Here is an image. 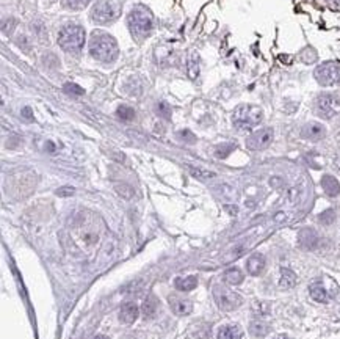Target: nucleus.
Instances as JSON below:
<instances>
[{"instance_id":"22","label":"nucleus","mask_w":340,"mask_h":339,"mask_svg":"<svg viewBox=\"0 0 340 339\" xmlns=\"http://www.w3.org/2000/svg\"><path fill=\"white\" fill-rule=\"evenodd\" d=\"M249 331L257 338H264L270 333V325L265 323L264 320H252L249 325Z\"/></svg>"},{"instance_id":"14","label":"nucleus","mask_w":340,"mask_h":339,"mask_svg":"<svg viewBox=\"0 0 340 339\" xmlns=\"http://www.w3.org/2000/svg\"><path fill=\"white\" fill-rule=\"evenodd\" d=\"M170 305L172 313L177 316H188L193 311V303L191 300H184V299H177V297H170Z\"/></svg>"},{"instance_id":"11","label":"nucleus","mask_w":340,"mask_h":339,"mask_svg":"<svg viewBox=\"0 0 340 339\" xmlns=\"http://www.w3.org/2000/svg\"><path fill=\"white\" fill-rule=\"evenodd\" d=\"M298 240H300L301 247H304L306 250H314L318 245V236L315 233V229L302 228L298 234Z\"/></svg>"},{"instance_id":"6","label":"nucleus","mask_w":340,"mask_h":339,"mask_svg":"<svg viewBox=\"0 0 340 339\" xmlns=\"http://www.w3.org/2000/svg\"><path fill=\"white\" fill-rule=\"evenodd\" d=\"M213 299L218 308L223 309V311H234V309L240 308L243 303L242 295H238L237 292L230 291L226 286L221 284L213 286Z\"/></svg>"},{"instance_id":"27","label":"nucleus","mask_w":340,"mask_h":339,"mask_svg":"<svg viewBox=\"0 0 340 339\" xmlns=\"http://www.w3.org/2000/svg\"><path fill=\"white\" fill-rule=\"evenodd\" d=\"M155 112H157L158 117H162V118H165V120H170V118H171V109H170V105L166 104V102H163V100L155 105Z\"/></svg>"},{"instance_id":"19","label":"nucleus","mask_w":340,"mask_h":339,"mask_svg":"<svg viewBox=\"0 0 340 339\" xmlns=\"http://www.w3.org/2000/svg\"><path fill=\"white\" fill-rule=\"evenodd\" d=\"M296 284V275L290 269H282L281 270V279H279V286L284 291L293 289Z\"/></svg>"},{"instance_id":"2","label":"nucleus","mask_w":340,"mask_h":339,"mask_svg":"<svg viewBox=\"0 0 340 339\" xmlns=\"http://www.w3.org/2000/svg\"><path fill=\"white\" fill-rule=\"evenodd\" d=\"M264 120V112L257 105L243 104L238 105L232 113L234 127L238 131H251L257 127Z\"/></svg>"},{"instance_id":"23","label":"nucleus","mask_w":340,"mask_h":339,"mask_svg":"<svg viewBox=\"0 0 340 339\" xmlns=\"http://www.w3.org/2000/svg\"><path fill=\"white\" fill-rule=\"evenodd\" d=\"M187 168H188V171L191 173V176L201 179V181H207V179H212V178L216 176L213 171L204 170V168H201V167H193V165H187Z\"/></svg>"},{"instance_id":"38","label":"nucleus","mask_w":340,"mask_h":339,"mask_svg":"<svg viewBox=\"0 0 340 339\" xmlns=\"http://www.w3.org/2000/svg\"><path fill=\"white\" fill-rule=\"evenodd\" d=\"M276 339H288V338H285V336H278Z\"/></svg>"},{"instance_id":"33","label":"nucleus","mask_w":340,"mask_h":339,"mask_svg":"<svg viewBox=\"0 0 340 339\" xmlns=\"http://www.w3.org/2000/svg\"><path fill=\"white\" fill-rule=\"evenodd\" d=\"M179 139L182 140V141H187V143H194L196 141V137H194L190 131H182V132H179Z\"/></svg>"},{"instance_id":"17","label":"nucleus","mask_w":340,"mask_h":339,"mask_svg":"<svg viewBox=\"0 0 340 339\" xmlns=\"http://www.w3.org/2000/svg\"><path fill=\"white\" fill-rule=\"evenodd\" d=\"M223 279H224V283H227L230 286H237V284L243 283L245 275H243V272L240 269H237V267H230V269H227L226 272L223 273Z\"/></svg>"},{"instance_id":"28","label":"nucleus","mask_w":340,"mask_h":339,"mask_svg":"<svg viewBox=\"0 0 340 339\" xmlns=\"http://www.w3.org/2000/svg\"><path fill=\"white\" fill-rule=\"evenodd\" d=\"M334 220H336V212L332 211V209L324 211L323 214H320V217H318V221H320L321 225H332Z\"/></svg>"},{"instance_id":"12","label":"nucleus","mask_w":340,"mask_h":339,"mask_svg":"<svg viewBox=\"0 0 340 339\" xmlns=\"http://www.w3.org/2000/svg\"><path fill=\"white\" fill-rule=\"evenodd\" d=\"M265 256L260 255V253H254L252 256L248 258L246 261V270L249 275L252 277H259L260 273H262L265 270Z\"/></svg>"},{"instance_id":"26","label":"nucleus","mask_w":340,"mask_h":339,"mask_svg":"<svg viewBox=\"0 0 340 339\" xmlns=\"http://www.w3.org/2000/svg\"><path fill=\"white\" fill-rule=\"evenodd\" d=\"M90 3V0H63V5L71 10H82Z\"/></svg>"},{"instance_id":"8","label":"nucleus","mask_w":340,"mask_h":339,"mask_svg":"<svg viewBox=\"0 0 340 339\" xmlns=\"http://www.w3.org/2000/svg\"><path fill=\"white\" fill-rule=\"evenodd\" d=\"M315 80L321 86H332L340 82V64L334 61H326L321 63L320 66H317L314 71Z\"/></svg>"},{"instance_id":"5","label":"nucleus","mask_w":340,"mask_h":339,"mask_svg":"<svg viewBox=\"0 0 340 339\" xmlns=\"http://www.w3.org/2000/svg\"><path fill=\"white\" fill-rule=\"evenodd\" d=\"M121 14V5L116 0H99L91 10V19L96 24L105 25L116 20Z\"/></svg>"},{"instance_id":"36","label":"nucleus","mask_w":340,"mask_h":339,"mask_svg":"<svg viewBox=\"0 0 340 339\" xmlns=\"http://www.w3.org/2000/svg\"><path fill=\"white\" fill-rule=\"evenodd\" d=\"M226 209H227V211L230 212V214H237L238 212V209H237V206H229V204H226Z\"/></svg>"},{"instance_id":"30","label":"nucleus","mask_w":340,"mask_h":339,"mask_svg":"<svg viewBox=\"0 0 340 339\" xmlns=\"http://www.w3.org/2000/svg\"><path fill=\"white\" fill-rule=\"evenodd\" d=\"M235 149L234 145H223V146H218L215 151V156L216 157H220V159H224V157H227L232 151Z\"/></svg>"},{"instance_id":"35","label":"nucleus","mask_w":340,"mask_h":339,"mask_svg":"<svg viewBox=\"0 0 340 339\" xmlns=\"http://www.w3.org/2000/svg\"><path fill=\"white\" fill-rule=\"evenodd\" d=\"M274 220H276V221H284L285 220V214L284 212L276 214V215H274Z\"/></svg>"},{"instance_id":"32","label":"nucleus","mask_w":340,"mask_h":339,"mask_svg":"<svg viewBox=\"0 0 340 339\" xmlns=\"http://www.w3.org/2000/svg\"><path fill=\"white\" fill-rule=\"evenodd\" d=\"M55 193L61 198H68V197H72V195H74V189H72V187L64 185V187H60V189L57 190Z\"/></svg>"},{"instance_id":"29","label":"nucleus","mask_w":340,"mask_h":339,"mask_svg":"<svg viewBox=\"0 0 340 339\" xmlns=\"http://www.w3.org/2000/svg\"><path fill=\"white\" fill-rule=\"evenodd\" d=\"M118 117L124 121H130V120L135 118V112H133V109H130V107H127V105H121L118 109Z\"/></svg>"},{"instance_id":"15","label":"nucleus","mask_w":340,"mask_h":339,"mask_svg":"<svg viewBox=\"0 0 340 339\" xmlns=\"http://www.w3.org/2000/svg\"><path fill=\"white\" fill-rule=\"evenodd\" d=\"M321 187H323V190H324V193L328 195V197L334 198L340 193V182L331 175H324L321 178Z\"/></svg>"},{"instance_id":"1","label":"nucleus","mask_w":340,"mask_h":339,"mask_svg":"<svg viewBox=\"0 0 340 339\" xmlns=\"http://www.w3.org/2000/svg\"><path fill=\"white\" fill-rule=\"evenodd\" d=\"M90 54L94 60L100 63H113L118 59V42L112 35L96 30L90 38Z\"/></svg>"},{"instance_id":"4","label":"nucleus","mask_w":340,"mask_h":339,"mask_svg":"<svg viewBox=\"0 0 340 339\" xmlns=\"http://www.w3.org/2000/svg\"><path fill=\"white\" fill-rule=\"evenodd\" d=\"M127 22H129V28L132 35L138 38H144L148 37L154 27V18L152 13L149 10L143 8V6H136L132 11L129 13L127 16Z\"/></svg>"},{"instance_id":"7","label":"nucleus","mask_w":340,"mask_h":339,"mask_svg":"<svg viewBox=\"0 0 340 339\" xmlns=\"http://www.w3.org/2000/svg\"><path fill=\"white\" fill-rule=\"evenodd\" d=\"M315 113L323 120H332L340 115V98L337 95L324 93L315 99Z\"/></svg>"},{"instance_id":"3","label":"nucleus","mask_w":340,"mask_h":339,"mask_svg":"<svg viewBox=\"0 0 340 339\" xmlns=\"http://www.w3.org/2000/svg\"><path fill=\"white\" fill-rule=\"evenodd\" d=\"M58 44L66 52H80L85 44V28L78 24H68L58 32Z\"/></svg>"},{"instance_id":"37","label":"nucleus","mask_w":340,"mask_h":339,"mask_svg":"<svg viewBox=\"0 0 340 339\" xmlns=\"http://www.w3.org/2000/svg\"><path fill=\"white\" fill-rule=\"evenodd\" d=\"M94 339H108V338H107V336H104V335H97Z\"/></svg>"},{"instance_id":"24","label":"nucleus","mask_w":340,"mask_h":339,"mask_svg":"<svg viewBox=\"0 0 340 339\" xmlns=\"http://www.w3.org/2000/svg\"><path fill=\"white\" fill-rule=\"evenodd\" d=\"M187 71H188V76L191 79L198 77L199 74V60H198V55L196 54H191L190 59L187 61Z\"/></svg>"},{"instance_id":"16","label":"nucleus","mask_w":340,"mask_h":339,"mask_svg":"<svg viewBox=\"0 0 340 339\" xmlns=\"http://www.w3.org/2000/svg\"><path fill=\"white\" fill-rule=\"evenodd\" d=\"M309 294H310V297L318 303H326L329 300L328 291L324 289V286L320 283V281H315V283L309 286Z\"/></svg>"},{"instance_id":"9","label":"nucleus","mask_w":340,"mask_h":339,"mask_svg":"<svg viewBox=\"0 0 340 339\" xmlns=\"http://www.w3.org/2000/svg\"><path fill=\"white\" fill-rule=\"evenodd\" d=\"M274 139V131L271 127L259 129L254 134H251L246 139V148L251 151H262L266 149Z\"/></svg>"},{"instance_id":"10","label":"nucleus","mask_w":340,"mask_h":339,"mask_svg":"<svg viewBox=\"0 0 340 339\" xmlns=\"http://www.w3.org/2000/svg\"><path fill=\"white\" fill-rule=\"evenodd\" d=\"M301 137L309 141H320L326 137V127H324L321 122L310 121V122H307V124L302 126Z\"/></svg>"},{"instance_id":"20","label":"nucleus","mask_w":340,"mask_h":339,"mask_svg":"<svg viewBox=\"0 0 340 339\" xmlns=\"http://www.w3.org/2000/svg\"><path fill=\"white\" fill-rule=\"evenodd\" d=\"M174 286L177 291L182 292H190L198 286V278L196 277H185V278H176Z\"/></svg>"},{"instance_id":"18","label":"nucleus","mask_w":340,"mask_h":339,"mask_svg":"<svg viewBox=\"0 0 340 339\" xmlns=\"http://www.w3.org/2000/svg\"><path fill=\"white\" fill-rule=\"evenodd\" d=\"M243 331L238 325H224L218 331V339H242Z\"/></svg>"},{"instance_id":"34","label":"nucleus","mask_w":340,"mask_h":339,"mask_svg":"<svg viewBox=\"0 0 340 339\" xmlns=\"http://www.w3.org/2000/svg\"><path fill=\"white\" fill-rule=\"evenodd\" d=\"M22 115H24V118H27V120H32L33 117H32V112H30V109H28V107H25V109L22 110Z\"/></svg>"},{"instance_id":"21","label":"nucleus","mask_w":340,"mask_h":339,"mask_svg":"<svg viewBox=\"0 0 340 339\" xmlns=\"http://www.w3.org/2000/svg\"><path fill=\"white\" fill-rule=\"evenodd\" d=\"M157 309H158V300L155 299V295H149V297H146V300H144L143 306H141V311H143L144 317H148V319L154 317Z\"/></svg>"},{"instance_id":"13","label":"nucleus","mask_w":340,"mask_h":339,"mask_svg":"<svg viewBox=\"0 0 340 339\" xmlns=\"http://www.w3.org/2000/svg\"><path fill=\"white\" fill-rule=\"evenodd\" d=\"M138 314H140L138 306H136L133 301H126L124 305L121 306L119 320L124 322V323H133L136 319H138Z\"/></svg>"},{"instance_id":"31","label":"nucleus","mask_w":340,"mask_h":339,"mask_svg":"<svg viewBox=\"0 0 340 339\" xmlns=\"http://www.w3.org/2000/svg\"><path fill=\"white\" fill-rule=\"evenodd\" d=\"M64 91L69 93V95H76V96L83 95V90L80 88V86L74 85V83H66V86H64Z\"/></svg>"},{"instance_id":"25","label":"nucleus","mask_w":340,"mask_h":339,"mask_svg":"<svg viewBox=\"0 0 340 339\" xmlns=\"http://www.w3.org/2000/svg\"><path fill=\"white\" fill-rule=\"evenodd\" d=\"M114 189H116V192H118V195H121L122 198L124 199H130L135 195V190L132 189V187H130L129 184H116V187H114Z\"/></svg>"}]
</instances>
